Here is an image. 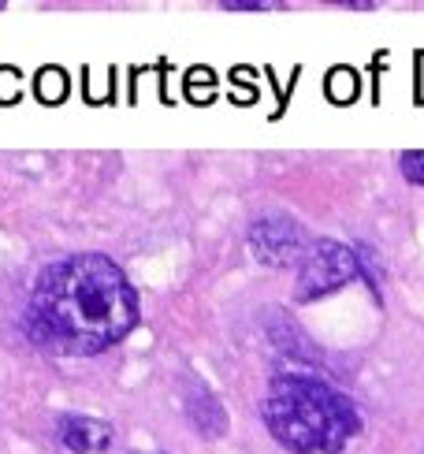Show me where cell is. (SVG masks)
Returning <instances> with one entry per match:
<instances>
[{
  "instance_id": "cell-5",
  "label": "cell",
  "mask_w": 424,
  "mask_h": 454,
  "mask_svg": "<svg viewBox=\"0 0 424 454\" xmlns=\"http://www.w3.org/2000/svg\"><path fill=\"white\" fill-rule=\"evenodd\" d=\"M56 436L60 443L75 454H101L112 447L115 432L108 421L101 418H86V413H64L60 421H56Z\"/></svg>"
},
{
  "instance_id": "cell-7",
  "label": "cell",
  "mask_w": 424,
  "mask_h": 454,
  "mask_svg": "<svg viewBox=\"0 0 424 454\" xmlns=\"http://www.w3.org/2000/svg\"><path fill=\"white\" fill-rule=\"evenodd\" d=\"M398 168H402V176H406L410 183L424 186V149H406V153L398 157Z\"/></svg>"
},
{
  "instance_id": "cell-4",
  "label": "cell",
  "mask_w": 424,
  "mask_h": 454,
  "mask_svg": "<svg viewBox=\"0 0 424 454\" xmlns=\"http://www.w3.org/2000/svg\"><path fill=\"white\" fill-rule=\"evenodd\" d=\"M310 235L305 227L291 216H257L249 223V250L261 264H272V269H291L302 264V257L310 254Z\"/></svg>"
},
{
  "instance_id": "cell-9",
  "label": "cell",
  "mask_w": 424,
  "mask_h": 454,
  "mask_svg": "<svg viewBox=\"0 0 424 454\" xmlns=\"http://www.w3.org/2000/svg\"><path fill=\"white\" fill-rule=\"evenodd\" d=\"M224 8H231V12H261L268 4L264 0H224Z\"/></svg>"
},
{
  "instance_id": "cell-6",
  "label": "cell",
  "mask_w": 424,
  "mask_h": 454,
  "mask_svg": "<svg viewBox=\"0 0 424 454\" xmlns=\"http://www.w3.org/2000/svg\"><path fill=\"white\" fill-rule=\"evenodd\" d=\"M186 418L208 440H220L224 432H227V413H224L216 395H212V387L201 384V380H190L186 384Z\"/></svg>"
},
{
  "instance_id": "cell-3",
  "label": "cell",
  "mask_w": 424,
  "mask_h": 454,
  "mask_svg": "<svg viewBox=\"0 0 424 454\" xmlns=\"http://www.w3.org/2000/svg\"><path fill=\"white\" fill-rule=\"evenodd\" d=\"M361 272V257L350 246H342L335 239H317L310 246V254L298 264V287L294 298L298 301H317L324 294L342 291L346 283H354Z\"/></svg>"
},
{
  "instance_id": "cell-10",
  "label": "cell",
  "mask_w": 424,
  "mask_h": 454,
  "mask_svg": "<svg viewBox=\"0 0 424 454\" xmlns=\"http://www.w3.org/2000/svg\"><path fill=\"white\" fill-rule=\"evenodd\" d=\"M417 86H420V98H424V56L417 60Z\"/></svg>"
},
{
  "instance_id": "cell-1",
  "label": "cell",
  "mask_w": 424,
  "mask_h": 454,
  "mask_svg": "<svg viewBox=\"0 0 424 454\" xmlns=\"http://www.w3.org/2000/svg\"><path fill=\"white\" fill-rule=\"evenodd\" d=\"M138 325V294L105 254H71L37 276L27 332L42 350L86 357L115 347Z\"/></svg>"
},
{
  "instance_id": "cell-8",
  "label": "cell",
  "mask_w": 424,
  "mask_h": 454,
  "mask_svg": "<svg viewBox=\"0 0 424 454\" xmlns=\"http://www.w3.org/2000/svg\"><path fill=\"white\" fill-rule=\"evenodd\" d=\"M327 93H332L335 101H350L354 93H357V82H354V74L350 71H332V79H327Z\"/></svg>"
},
{
  "instance_id": "cell-2",
  "label": "cell",
  "mask_w": 424,
  "mask_h": 454,
  "mask_svg": "<svg viewBox=\"0 0 424 454\" xmlns=\"http://www.w3.org/2000/svg\"><path fill=\"white\" fill-rule=\"evenodd\" d=\"M261 413L272 440L294 454H339L361 428L354 403L305 372H279Z\"/></svg>"
}]
</instances>
